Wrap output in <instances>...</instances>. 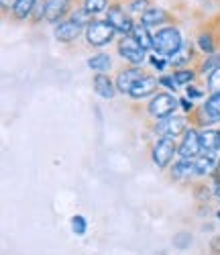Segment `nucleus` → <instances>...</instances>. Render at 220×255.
<instances>
[{
    "instance_id": "obj_6",
    "label": "nucleus",
    "mask_w": 220,
    "mask_h": 255,
    "mask_svg": "<svg viewBox=\"0 0 220 255\" xmlns=\"http://www.w3.org/2000/svg\"><path fill=\"white\" fill-rule=\"evenodd\" d=\"M178 153V145L171 137H159L155 141L151 149V157H153V163L157 167H167L171 161H173V155Z\"/></svg>"
},
{
    "instance_id": "obj_5",
    "label": "nucleus",
    "mask_w": 220,
    "mask_h": 255,
    "mask_svg": "<svg viewBox=\"0 0 220 255\" xmlns=\"http://www.w3.org/2000/svg\"><path fill=\"white\" fill-rule=\"evenodd\" d=\"M178 106H180V100H178V98H175L173 94H165V92H163V94H157V96L151 98L147 111H149V115H151L153 119L161 121V119L171 117Z\"/></svg>"
},
{
    "instance_id": "obj_36",
    "label": "nucleus",
    "mask_w": 220,
    "mask_h": 255,
    "mask_svg": "<svg viewBox=\"0 0 220 255\" xmlns=\"http://www.w3.org/2000/svg\"><path fill=\"white\" fill-rule=\"evenodd\" d=\"M214 196H216V198H220V178H216V180H214Z\"/></svg>"
},
{
    "instance_id": "obj_15",
    "label": "nucleus",
    "mask_w": 220,
    "mask_h": 255,
    "mask_svg": "<svg viewBox=\"0 0 220 255\" xmlns=\"http://www.w3.org/2000/svg\"><path fill=\"white\" fill-rule=\"evenodd\" d=\"M92 86H94V92H96L98 96L106 98V100L114 98V94H116V90H114V82L110 80L108 76H104V74L94 76V80H92Z\"/></svg>"
},
{
    "instance_id": "obj_3",
    "label": "nucleus",
    "mask_w": 220,
    "mask_h": 255,
    "mask_svg": "<svg viewBox=\"0 0 220 255\" xmlns=\"http://www.w3.org/2000/svg\"><path fill=\"white\" fill-rule=\"evenodd\" d=\"M106 20L110 25L114 27L116 33H120L122 37L130 35L135 29V23H133V16H130L128 10H124V6L120 2H112L106 10Z\"/></svg>"
},
{
    "instance_id": "obj_38",
    "label": "nucleus",
    "mask_w": 220,
    "mask_h": 255,
    "mask_svg": "<svg viewBox=\"0 0 220 255\" xmlns=\"http://www.w3.org/2000/svg\"><path fill=\"white\" fill-rule=\"evenodd\" d=\"M218 219H220V210H218Z\"/></svg>"
},
{
    "instance_id": "obj_14",
    "label": "nucleus",
    "mask_w": 220,
    "mask_h": 255,
    "mask_svg": "<svg viewBox=\"0 0 220 255\" xmlns=\"http://www.w3.org/2000/svg\"><path fill=\"white\" fill-rule=\"evenodd\" d=\"M194 165H196V176H208V174H214V172H216V167H218L216 153L206 151L204 155H198V157L194 159Z\"/></svg>"
},
{
    "instance_id": "obj_11",
    "label": "nucleus",
    "mask_w": 220,
    "mask_h": 255,
    "mask_svg": "<svg viewBox=\"0 0 220 255\" xmlns=\"http://www.w3.org/2000/svg\"><path fill=\"white\" fill-rule=\"evenodd\" d=\"M143 78H145V74L139 68H135V66L124 68L116 78V90L122 94H130V90H133Z\"/></svg>"
},
{
    "instance_id": "obj_31",
    "label": "nucleus",
    "mask_w": 220,
    "mask_h": 255,
    "mask_svg": "<svg viewBox=\"0 0 220 255\" xmlns=\"http://www.w3.org/2000/svg\"><path fill=\"white\" fill-rule=\"evenodd\" d=\"M72 229H74V233H76V235H84V233H86V229H88V225H86V219L84 217H74L72 219Z\"/></svg>"
},
{
    "instance_id": "obj_9",
    "label": "nucleus",
    "mask_w": 220,
    "mask_h": 255,
    "mask_svg": "<svg viewBox=\"0 0 220 255\" xmlns=\"http://www.w3.org/2000/svg\"><path fill=\"white\" fill-rule=\"evenodd\" d=\"M202 151V141H200V133L196 129H188L184 133V139L178 147L180 159H196Z\"/></svg>"
},
{
    "instance_id": "obj_16",
    "label": "nucleus",
    "mask_w": 220,
    "mask_h": 255,
    "mask_svg": "<svg viewBox=\"0 0 220 255\" xmlns=\"http://www.w3.org/2000/svg\"><path fill=\"white\" fill-rule=\"evenodd\" d=\"M192 57H194V47H192V43H186V41H184V45L175 51L173 55H169L167 59H169V66H173L175 70H182V68H186L188 63L192 61Z\"/></svg>"
},
{
    "instance_id": "obj_12",
    "label": "nucleus",
    "mask_w": 220,
    "mask_h": 255,
    "mask_svg": "<svg viewBox=\"0 0 220 255\" xmlns=\"http://www.w3.org/2000/svg\"><path fill=\"white\" fill-rule=\"evenodd\" d=\"M161 86V84H159V80L155 78V76H147L145 74V78L137 84V86L133 88V90H130V98H135V100H141V98H147V96H151L153 92H155L157 88Z\"/></svg>"
},
{
    "instance_id": "obj_2",
    "label": "nucleus",
    "mask_w": 220,
    "mask_h": 255,
    "mask_svg": "<svg viewBox=\"0 0 220 255\" xmlns=\"http://www.w3.org/2000/svg\"><path fill=\"white\" fill-rule=\"evenodd\" d=\"M84 35H86L88 45H92V47H104L108 43H112L116 31H114V27L110 25L106 18H94L92 23L86 27Z\"/></svg>"
},
{
    "instance_id": "obj_22",
    "label": "nucleus",
    "mask_w": 220,
    "mask_h": 255,
    "mask_svg": "<svg viewBox=\"0 0 220 255\" xmlns=\"http://www.w3.org/2000/svg\"><path fill=\"white\" fill-rule=\"evenodd\" d=\"M88 68L98 72V74L110 72V68H112V59H110L108 53H94L92 57H88Z\"/></svg>"
},
{
    "instance_id": "obj_28",
    "label": "nucleus",
    "mask_w": 220,
    "mask_h": 255,
    "mask_svg": "<svg viewBox=\"0 0 220 255\" xmlns=\"http://www.w3.org/2000/svg\"><path fill=\"white\" fill-rule=\"evenodd\" d=\"M149 8H151V0H128L126 4V10L133 14H143Z\"/></svg>"
},
{
    "instance_id": "obj_33",
    "label": "nucleus",
    "mask_w": 220,
    "mask_h": 255,
    "mask_svg": "<svg viewBox=\"0 0 220 255\" xmlns=\"http://www.w3.org/2000/svg\"><path fill=\"white\" fill-rule=\"evenodd\" d=\"M186 98H190V100L202 98V90H198V88H194V86H188V88H186Z\"/></svg>"
},
{
    "instance_id": "obj_30",
    "label": "nucleus",
    "mask_w": 220,
    "mask_h": 255,
    "mask_svg": "<svg viewBox=\"0 0 220 255\" xmlns=\"http://www.w3.org/2000/svg\"><path fill=\"white\" fill-rule=\"evenodd\" d=\"M149 63H151V66L153 68H155V70H165L167 66H169V59L167 57H163V55H151L149 57Z\"/></svg>"
},
{
    "instance_id": "obj_26",
    "label": "nucleus",
    "mask_w": 220,
    "mask_h": 255,
    "mask_svg": "<svg viewBox=\"0 0 220 255\" xmlns=\"http://www.w3.org/2000/svg\"><path fill=\"white\" fill-rule=\"evenodd\" d=\"M88 12H92V14H98V12H106L108 6H110V0H84V4H82Z\"/></svg>"
},
{
    "instance_id": "obj_25",
    "label": "nucleus",
    "mask_w": 220,
    "mask_h": 255,
    "mask_svg": "<svg viewBox=\"0 0 220 255\" xmlns=\"http://www.w3.org/2000/svg\"><path fill=\"white\" fill-rule=\"evenodd\" d=\"M196 78V72L194 70H188V68H182V70H175L173 72V80L178 82V86H190Z\"/></svg>"
},
{
    "instance_id": "obj_18",
    "label": "nucleus",
    "mask_w": 220,
    "mask_h": 255,
    "mask_svg": "<svg viewBox=\"0 0 220 255\" xmlns=\"http://www.w3.org/2000/svg\"><path fill=\"white\" fill-rule=\"evenodd\" d=\"M202 117L206 123L220 121V94H210L202 106Z\"/></svg>"
},
{
    "instance_id": "obj_29",
    "label": "nucleus",
    "mask_w": 220,
    "mask_h": 255,
    "mask_svg": "<svg viewBox=\"0 0 220 255\" xmlns=\"http://www.w3.org/2000/svg\"><path fill=\"white\" fill-rule=\"evenodd\" d=\"M206 86L212 94H220V68L214 70L210 76H208V82H206Z\"/></svg>"
},
{
    "instance_id": "obj_17",
    "label": "nucleus",
    "mask_w": 220,
    "mask_h": 255,
    "mask_svg": "<svg viewBox=\"0 0 220 255\" xmlns=\"http://www.w3.org/2000/svg\"><path fill=\"white\" fill-rule=\"evenodd\" d=\"M37 4H39V0H16V4L12 6L10 14L14 20H27L33 16Z\"/></svg>"
},
{
    "instance_id": "obj_23",
    "label": "nucleus",
    "mask_w": 220,
    "mask_h": 255,
    "mask_svg": "<svg viewBox=\"0 0 220 255\" xmlns=\"http://www.w3.org/2000/svg\"><path fill=\"white\" fill-rule=\"evenodd\" d=\"M196 45H198V49H200V51H204L206 55L216 53V47H218L216 37H214L212 31H202L200 35H198V39H196Z\"/></svg>"
},
{
    "instance_id": "obj_21",
    "label": "nucleus",
    "mask_w": 220,
    "mask_h": 255,
    "mask_svg": "<svg viewBox=\"0 0 220 255\" xmlns=\"http://www.w3.org/2000/svg\"><path fill=\"white\" fill-rule=\"evenodd\" d=\"M130 37H135L137 43L145 49V51H151L153 49V35L149 33V27H145L143 23H137L133 33H130Z\"/></svg>"
},
{
    "instance_id": "obj_20",
    "label": "nucleus",
    "mask_w": 220,
    "mask_h": 255,
    "mask_svg": "<svg viewBox=\"0 0 220 255\" xmlns=\"http://www.w3.org/2000/svg\"><path fill=\"white\" fill-rule=\"evenodd\" d=\"M200 141H202V149L204 151L216 153L220 149V131L218 129H204L200 133Z\"/></svg>"
},
{
    "instance_id": "obj_1",
    "label": "nucleus",
    "mask_w": 220,
    "mask_h": 255,
    "mask_svg": "<svg viewBox=\"0 0 220 255\" xmlns=\"http://www.w3.org/2000/svg\"><path fill=\"white\" fill-rule=\"evenodd\" d=\"M184 45V39L178 27H161L157 33L153 35V49L157 51V55L169 57Z\"/></svg>"
},
{
    "instance_id": "obj_4",
    "label": "nucleus",
    "mask_w": 220,
    "mask_h": 255,
    "mask_svg": "<svg viewBox=\"0 0 220 255\" xmlns=\"http://www.w3.org/2000/svg\"><path fill=\"white\" fill-rule=\"evenodd\" d=\"M116 51H118V55H120L124 61H128L130 66H135V68H139L141 63H145V61L149 59V57H147V51L137 43L135 37H130V35H126V37H122V39L118 41Z\"/></svg>"
},
{
    "instance_id": "obj_34",
    "label": "nucleus",
    "mask_w": 220,
    "mask_h": 255,
    "mask_svg": "<svg viewBox=\"0 0 220 255\" xmlns=\"http://www.w3.org/2000/svg\"><path fill=\"white\" fill-rule=\"evenodd\" d=\"M180 106H182L184 113H192L194 111V102L190 98H180Z\"/></svg>"
},
{
    "instance_id": "obj_8",
    "label": "nucleus",
    "mask_w": 220,
    "mask_h": 255,
    "mask_svg": "<svg viewBox=\"0 0 220 255\" xmlns=\"http://www.w3.org/2000/svg\"><path fill=\"white\" fill-rule=\"evenodd\" d=\"M74 2L72 0H45V20L51 25H57L65 16L72 14Z\"/></svg>"
},
{
    "instance_id": "obj_32",
    "label": "nucleus",
    "mask_w": 220,
    "mask_h": 255,
    "mask_svg": "<svg viewBox=\"0 0 220 255\" xmlns=\"http://www.w3.org/2000/svg\"><path fill=\"white\" fill-rule=\"evenodd\" d=\"M159 84H161V86H165V88H169L171 92L178 90V82L173 80V76H163V78H159Z\"/></svg>"
},
{
    "instance_id": "obj_7",
    "label": "nucleus",
    "mask_w": 220,
    "mask_h": 255,
    "mask_svg": "<svg viewBox=\"0 0 220 255\" xmlns=\"http://www.w3.org/2000/svg\"><path fill=\"white\" fill-rule=\"evenodd\" d=\"M186 131H188V119L186 117H178V115H171L167 119H161L155 125V133L159 137H171V139H175V137L184 135Z\"/></svg>"
},
{
    "instance_id": "obj_27",
    "label": "nucleus",
    "mask_w": 220,
    "mask_h": 255,
    "mask_svg": "<svg viewBox=\"0 0 220 255\" xmlns=\"http://www.w3.org/2000/svg\"><path fill=\"white\" fill-rule=\"evenodd\" d=\"M220 68V53H212V55H208L204 61H202V66H200V72L202 74H206V76H210L214 70H218Z\"/></svg>"
},
{
    "instance_id": "obj_35",
    "label": "nucleus",
    "mask_w": 220,
    "mask_h": 255,
    "mask_svg": "<svg viewBox=\"0 0 220 255\" xmlns=\"http://www.w3.org/2000/svg\"><path fill=\"white\" fill-rule=\"evenodd\" d=\"M0 4H2V10H4V12H8V10H12V6L16 4V0H0Z\"/></svg>"
},
{
    "instance_id": "obj_19",
    "label": "nucleus",
    "mask_w": 220,
    "mask_h": 255,
    "mask_svg": "<svg viewBox=\"0 0 220 255\" xmlns=\"http://www.w3.org/2000/svg\"><path fill=\"white\" fill-rule=\"evenodd\" d=\"M171 176L175 180H188V178L196 176L194 159H180V161H175L173 167H171Z\"/></svg>"
},
{
    "instance_id": "obj_13",
    "label": "nucleus",
    "mask_w": 220,
    "mask_h": 255,
    "mask_svg": "<svg viewBox=\"0 0 220 255\" xmlns=\"http://www.w3.org/2000/svg\"><path fill=\"white\" fill-rule=\"evenodd\" d=\"M167 20H169V12L165 8H161V6H151L149 10H145L141 14V23L145 27H149V29L151 27H163Z\"/></svg>"
},
{
    "instance_id": "obj_37",
    "label": "nucleus",
    "mask_w": 220,
    "mask_h": 255,
    "mask_svg": "<svg viewBox=\"0 0 220 255\" xmlns=\"http://www.w3.org/2000/svg\"><path fill=\"white\" fill-rule=\"evenodd\" d=\"M212 247H214V251H220V237H216V239L212 241Z\"/></svg>"
},
{
    "instance_id": "obj_10",
    "label": "nucleus",
    "mask_w": 220,
    "mask_h": 255,
    "mask_svg": "<svg viewBox=\"0 0 220 255\" xmlns=\"http://www.w3.org/2000/svg\"><path fill=\"white\" fill-rule=\"evenodd\" d=\"M82 31H86L82 25L74 23L72 18H65V20H61V23L55 25L53 35H55V39L59 41V43H72V41H76L82 35Z\"/></svg>"
},
{
    "instance_id": "obj_24",
    "label": "nucleus",
    "mask_w": 220,
    "mask_h": 255,
    "mask_svg": "<svg viewBox=\"0 0 220 255\" xmlns=\"http://www.w3.org/2000/svg\"><path fill=\"white\" fill-rule=\"evenodd\" d=\"M92 16H94V14H92V12H88V10L84 8V6H76V8L72 10V14H70V18L74 20V23L82 25L84 29H86V27H88V25H90L92 20H94Z\"/></svg>"
}]
</instances>
